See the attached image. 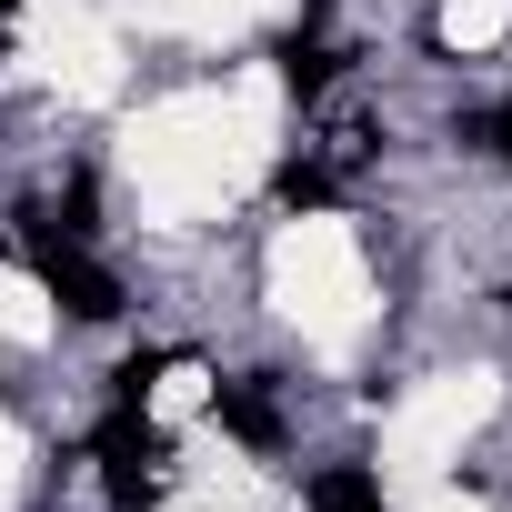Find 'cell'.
<instances>
[{
  "instance_id": "obj_5",
  "label": "cell",
  "mask_w": 512,
  "mask_h": 512,
  "mask_svg": "<svg viewBox=\"0 0 512 512\" xmlns=\"http://www.w3.org/2000/svg\"><path fill=\"white\" fill-rule=\"evenodd\" d=\"M282 201H332V161H292L282 171Z\"/></svg>"
},
{
  "instance_id": "obj_3",
  "label": "cell",
  "mask_w": 512,
  "mask_h": 512,
  "mask_svg": "<svg viewBox=\"0 0 512 512\" xmlns=\"http://www.w3.org/2000/svg\"><path fill=\"white\" fill-rule=\"evenodd\" d=\"M221 432H231V442H282V402H272L262 372H251V382H221Z\"/></svg>"
},
{
  "instance_id": "obj_6",
  "label": "cell",
  "mask_w": 512,
  "mask_h": 512,
  "mask_svg": "<svg viewBox=\"0 0 512 512\" xmlns=\"http://www.w3.org/2000/svg\"><path fill=\"white\" fill-rule=\"evenodd\" d=\"M472 131H482V141H492V151H502V161H512V101H502V111H492V121H472Z\"/></svg>"
},
{
  "instance_id": "obj_1",
  "label": "cell",
  "mask_w": 512,
  "mask_h": 512,
  "mask_svg": "<svg viewBox=\"0 0 512 512\" xmlns=\"http://www.w3.org/2000/svg\"><path fill=\"white\" fill-rule=\"evenodd\" d=\"M31 272H41V292H51L71 322H111V312H121V282L91 262V251H71L61 231H31Z\"/></svg>"
},
{
  "instance_id": "obj_2",
  "label": "cell",
  "mask_w": 512,
  "mask_h": 512,
  "mask_svg": "<svg viewBox=\"0 0 512 512\" xmlns=\"http://www.w3.org/2000/svg\"><path fill=\"white\" fill-rule=\"evenodd\" d=\"M101 472H111V512H151L161 502V432L141 412L101 422Z\"/></svg>"
},
{
  "instance_id": "obj_4",
  "label": "cell",
  "mask_w": 512,
  "mask_h": 512,
  "mask_svg": "<svg viewBox=\"0 0 512 512\" xmlns=\"http://www.w3.org/2000/svg\"><path fill=\"white\" fill-rule=\"evenodd\" d=\"M312 512H382V482H372L362 462H332V472L312 482Z\"/></svg>"
},
{
  "instance_id": "obj_7",
  "label": "cell",
  "mask_w": 512,
  "mask_h": 512,
  "mask_svg": "<svg viewBox=\"0 0 512 512\" xmlns=\"http://www.w3.org/2000/svg\"><path fill=\"white\" fill-rule=\"evenodd\" d=\"M0 21H11V0H0Z\"/></svg>"
}]
</instances>
